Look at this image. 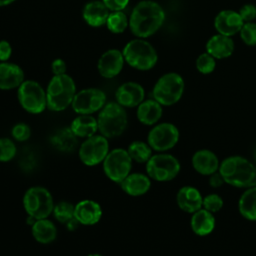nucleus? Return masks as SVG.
I'll use <instances>...</instances> for the list:
<instances>
[{
    "mask_svg": "<svg viewBox=\"0 0 256 256\" xmlns=\"http://www.w3.org/2000/svg\"><path fill=\"white\" fill-rule=\"evenodd\" d=\"M210 180H209V184L214 187V188H218V187H221L223 185V183L225 182L222 175L219 173H213L212 175H210Z\"/></svg>",
    "mask_w": 256,
    "mask_h": 256,
    "instance_id": "42",
    "label": "nucleus"
},
{
    "mask_svg": "<svg viewBox=\"0 0 256 256\" xmlns=\"http://www.w3.org/2000/svg\"><path fill=\"white\" fill-rule=\"evenodd\" d=\"M181 166L177 158L170 154L152 155L146 163L147 175L158 182L173 180L180 172Z\"/></svg>",
    "mask_w": 256,
    "mask_h": 256,
    "instance_id": "8",
    "label": "nucleus"
},
{
    "mask_svg": "<svg viewBox=\"0 0 256 256\" xmlns=\"http://www.w3.org/2000/svg\"><path fill=\"white\" fill-rule=\"evenodd\" d=\"M240 37L242 41L248 46L256 45V23L247 22L244 23L240 30Z\"/></svg>",
    "mask_w": 256,
    "mask_h": 256,
    "instance_id": "35",
    "label": "nucleus"
},
{
    "mask_svg": "<svg viewBox=\"0 0 256 256\" xmlns=\"http://www.w3.org/2000/svg\"><path fill=\"white\" fill-rule=\"evenodd\" d=\"M176 201L181 210L187 213H195L203 206V198L198 189L192 186L182 187L176 196Z\"/></svg>",
    "mask_w": 256,
    "mask_h": 256,
    "instance_id": "18",
    "label": "nucleus"
},
{
    "mask_svg": "<svg viewBox=\"0 0 256 256\" xmlns=\"http://www.w3.org/2000/svg\"><path fill=\"white\" fill-rule=\"evenodd\" d=\"M15 0H0V7L2 6H7L11 3H13Z\"/></svg>",
    "mask_w": 256,
    "mask_h": 256,
    "instance_id": "43",
    "label": "nucleus"
},
{
    "mask_svg": "<svg viewBox=\"0 0 256 256\" xmlns=\"http://www.w3.org/2000/svg\"><path fill=\"white\" fill-rule=\"evenodd\" d=\"M54 199L50 191L41 186L29 188L23 197L26 213L36 220L48 218L54 210Z\"/></svg>",
    "mask_w": 256,
    "mask_h": 256,
    "instance_id": "6",
    "label": "nucleus"
},
{
    "mask_svg": "<svg viewBox=\"0 0 256 256\" xmlns=\"http://www.w3.org/2000/svg\"><path fill=\"white\" fill-rule=\"evenodd\" d=\"M31 231L33 238L41 244L52 243L57 237V228L48 218L36 220Z\"/></svg>",
    "mask_w": 256,
    "mask_h": 256,
    "instance_id": "26",
    "label": "nucleus"
},
{
    "mask_svg": "<svg viewBox=\"0 0 256 256\" xmlns=\"http://www.w3.org/2000/svg\"><path fill=\"white\" fill-rule=\"evenodd\" d=\"M239 212L250 221H256V186L247 189L239 200Z\"/></svg>",
    "mask_w": 256,
    "mask_h": 256,
    "instance_id": "28",
    "label": "nucleus"
},
{
    "mask_svg": "<svg viewBox=\"0 0 256 256\" xmlns=\"http://www.w3.org/2000/svg\"><path fill=\"white\" fill-rule=\"evenodd\" d=\"M70 129L77 138L87 139L97 133L98 122L91 115H79L72 121Z\"/></svg>",
    "mask_w": 256,
    "mask_h": 256,
    "instance_id": "25",
    "label": "nucleus"
},
{
    "mask_svg": "<svg viewBox=\"0 0 256 256\" xmlns=\"http://www.w3.org/2000/svg\"><path fill=\"white\" fill-rule=\"evenodd\" d=\"M152 150L148 143L134 141L129 145L127 152L133 161L137 163H147L152 157Z\"/></svg>",
    "mask_w": 256,
    "mask_h": 256,
    "instance_id": "29",
    "label": "nucleus"
},
{
    "mask_svg": "<svg viewBox=\"0 0 256 256\" xmlns=\"http://www.w3.org/2000/svg\"><path fill=\"white\" fill-rule=\"evenodd\" d=\"M185 83L181 75L171 72L163 75L154 86L153 98L162 106H172L183 96Z\"/></svg>",
    "mask_w": 256,
    "mask_h": 256,
    "instance_id": "7",
    "label": "nucleus"
},
{
    "mask_svg": "<svg viewBox=\"0 0 256 256\" xmlns=\"http://www.w3.org/2000/svg\"><path fill=\"white\" fill-rule=\"evenodd\" d=\"M97 122L100 134L111 139L125 132L128 126V116L125 108L119 103L109 102L100 110Z\"/></svg>",
    "mask_w": 256,
    "mask_h": 256,
    "instance_id": "4",
    "label": "nucleus"
},
{
    "mask_svg": "<svg viewBox=\"0 0 256 256\" xmlns=\"http://www.w3.org/2000/svg\"><path fill=\"white\" fill-rule=\"evenodd\" d=\"M51 67H52V72H53L54 76L66 74L67 66H66V63H65L62 59H56V60H54Z\"/></svg>",
    "mask_w": 256,
    "mask_h": 256,
    "instance_id": "41",
    "label": "nucleus"
},
{
    "mask_svg": "<svg viewBox=\"0 0 256 256\" xmlns=\"http://www.w3.org/2000/svg\"><path fill=\"white\" fill-rule=\"evenodd\" d=\"M192 165L194 169L201 175H212L219 169V160L210 150H199L192 158Z\"/></svg>",
    "mask_w": 256,
    "mask_h": 256,
    "instance_id": "22",
    "label": "nucleus"
},
{
    "mask_svg": "<svg viewBox=\"0 0 256 256\" xmlns=\"http://www.w3.org/2000/svg\"><path fill=\"white\" fill-rule=\"evenodd\" d=\"M76 95L74 80L67 74L54 76L46 90L47 108L55 112H61L72 105Z\"/></svg>",
    "mask_w": 256,
    "mask_h": 256,
    "instance_id": "3",
    "label": "nucleus"
},
{
    "mask_svg": "<svg viewBox=\"0 0 256 256\" xmlns=\"http://www.w3.org/2000/svg\"><path fill=\"white\" fill-rule=\"evenodd\" d=\"M123 56L131 67L142 71L152 69L158 61V55L154 47L142 38L127 43L123 50Z\"/></svg>",
    "mask_w": 256,
    "mask_h": 256,
    "instance_id": "5",
    "label": "nucleus"
},
{
    "mask_svg": "<svg viewBox=\"0 0 256 256\" xmlns=\"http://www.w3.org/2000/svg\"><path fill=\"white\" fill-rule=\"evenodd\" d=\"M165 11L155 1L145 0L138 3L132 11L129 26L132 33L139 38L154 35L164 24Z\"/></svg>",
    "mask_w": 256,
    "mask_h": 256,
    "instance_id": "1",
    "label": "nucleus"
},
{
    "mask_svg": "<svg viewBox=\"0 0 256 256\" xmlns=\"http://www.w3.org/2000/svg\"><path fill=\"white\" fill-rule=\"evenodd\" d=\"M106 25L112 33L121 34L126 30L129 25V21L122 11H116L109 15Z\"/></svg>",
    "mask_w": 256,
    "mask_h": 256,
    "instance_id": "31",
    "label": "nucleus"
},
{
    "mask_svg": "<svg viewBox=\"0 0 256 256\" xmlns=\"http://www.w3.org/2000/svg\"><path fill=\"white\" fill-rule=\"evenodd\" d=\"M12 54V47L9 42L3 40L0 41V61H7Z\"/></svg>",
    "mask_w": 256,
    "mask_h": 256,
    "instance_id": "40",
    "label": "nucleus"
},
{
    "mask_svg": "<svg viewBox=\"0 0 256 256\" xmlns=\"http://www.w3.org/2000/svg\"><path fill=\"white\" fill-rule=\"evenodd\" d=\"M235 49L234 41L231 37L222 34L212 36L206 44V52L215 59H226L232 56Z\"/></svg>",
    "mask_w": 256,
    "mask_h": 256,
    "instance_id": "20",
    "label": "nucleus"
},
{
    "mask_svg": "<svg viewBox=\"0 0 256 256\" xmlns=\"http://www.w3.org/2000/svg\"><path fill=\"white\" fill-rule=\"evenodd\" d=\"M224 205L222 198L217 194H210L203 198V207L211 213L219 212Z\"/></svg>",
    "mask_w": 256,
    "mask_h": 256,
    "instance_id": "36",
    "label": "nucleus"
},
{
    "mask_svg": "<svg viewBox=\"0 0 256 256\" xmlns=\"http://www.w3.org/2000/svg\"><path fill=\"white\" fill-rule=\"evenodd\" d=\"M122 190L133 197L146 194L151 188V178L142 173H130L121 183Z\"/></svg>",
    "mask_w": 256,
    "mask_h": 256,
    "instance_id": "21",
    "label": "nucleus"
},
{
    "mask_svg": "<svg viewBox=\"0 0 256 256\" xmlns=\"http://www.w3.org/2000/svg\"><path fill=\"white\" fill-rule=\"evenodd\" d=\"M17 147L9 138H0V162L6 163L15 158Z\"/></svg>",
    "mask_w": 256,
    "mask_h": 256,
    "instance_id": "33",
    "label": "nucleus"
},
{
    "mask_svg": "<svg viewBox=\"0 0 256 256\" xmlns=\"http://www.w3.org/2000/svg\"><path fill=\"white\" fill-rule=\"evenodd\" d=\"M145 98L144 88L135 82H127L116 91V100L124 108L138 107Z\"/></svg>",
    "mask_w": 256,
    "mask_h": 256,
    "instance_id": "15",
    "label": "nucleus"
},
{
    "mask_svg": "<svg viewBox=\"0 0 256 256\" xmlns=\"http://www.w3.org/2000/svg\"><path fill=\"white\" fill-rule=\"evenodd\" d=\"M191 228L198 236L209 235L215 228V218L213 214L206 209H200L193 213Z\"/></svg>",
    "mask_w": 256,
    "mask_h": 256,
    "instance_id": "27",
    "label": "nucleus"
},
{
    "mask_svg": "<svg viewBox=\"0 0 256 256\" xmlns=\"http://www.w3.org/2000/svg\"><path fill=\"white\" fill-rule=\"evenodd\" d=\"M224 181L238 188L256 186V167L241 156L226 158L219 167Z\"/></svg>",
    "mask_w": 256,
    "mask_h": 256,
    "instance_id": "2",
    "label": "nucleus"
},
{
    "mask_svg": "<svg viewBox=\"0 0 256 256\" xmlns=\"http://www.w3.org/2000/svg\"><path fill=\"white\" fill-rule=\"evenodd\" d=\"M53 144L57 149L64 152H69L74 150L75 146L77 145V137L73 134L70 128L63 129L53 137Z\"/></svg>",
    "mask_w": 256,
    "mask_h": 256,
    "instance_id": "30",
    "label": "nucleus"
},
{
    "mask_svg": "<svg viewBox=\"0 0 256 256\" xmlns=\"http://www.w3.org/2000/svg\"><path fill=\"white\" fill-rule=\"evenodd\" d=\"M196 68L201 74H211L216 68V59L207 52L203 53L196 60Z\"/></svg>",
    "mask_w": 256,
    "mask_h": 256,
    "instance_id": "34",
    "label": "nucleus"
},
{
    "mask_svg": "<svg viewBox=\"0 0 256 256\" xmlns=\"http://www.w3.org/2000/svg\"><path fill=\"white\" fill-rule=\"evenodd\" d=\"M11 134L14 140L18 142H25L31 136V128L25 123H18L13 126Z\"/></svg>",
    "mask_w": 256,
    "mask_h": 256,
    "instance_id": "37",
    "label": "nucleus"
},
{
    "mask_svg": "<svg viewBox=\"0 0 256 256\" xmlns=\"http://www.w3.org/2000/svg\"><path fill=\"white\" fill-rule=\"evenodd\" d=\"M124 60L123 53L119 50H108L98 61V71L104 78H114L122 71Z\"/></svg>",
    "mask_w": 256,
    "mask_h": 256,
    "instance_id": "17",
    "label": "nucleus"
},
{
    "mask_svg": "<svg viewBox=\"0 0 256 256\" xmlns=\"http://www.w3.org/2000/svg\"><path fill=\"white\" fill-rule=\"evenodd\" d=\"M106 104L105 93L97 88H88L76 93L72 108L79 115H91L100 111Z\"/></svg>",
    "mask_w": 256,
    "mask_h": 256,
    "instance_id": "12",
    "label": "nucleus"
},
{
    "mask_svg": "<svg viewBox=\"0 0 256 256\" xmlns=\"http://www.w3.org/2000/svg\"><path fill=\"white\" fill-rule=\"evenodd\" d=\"M109 9L101 1H92L85 5L83 18L89 26L101 27L106 24L109 17Z\"/></svg>",
    "mask_w": 256,
    "mask_h": 256,
    "instance_id": "23",
    "label": "nucleus"
},
{
    "mask_svg": "<svg viewBox=\"0 0 256 256\" xmlns=\"http://www.w3.org/2000/svg\"><path fill=\"white\" fill-rule=\"evenodd\" d=\"M110 152L108 138L95 134L87 138L79 148V158L81 162L89 167L97 166L105 160Z\"/></svg>",
    "mask_w": 256,
    "mask_h": 256,
    "instance_id": "11",
    "label": "nucleus"
},
{
    "mask_svg": "<svg viewBox=\"0 0 256 256\" xmlns=\"http://www.w3.org/2000/svg\"><path fill=\"white\" fill-rule=\"evenodd\" d=\"M74 211L75 206L69 202L62 201L54 206L53 215L57 221L62 224H67L72 219H74Z\"/></svg>",
    "mask_w": 256,
    "mask_h": 256,
    "instance_id": "32",
    "label": "nucleus"
},
{
    "mask_svg": "<svg viewBox=\"0 0 256 256\" xmlns=\"http://www.w3.org/2000/svg\"><path fill=\"white\" fill-rule=\"evenodd\" d=\"M132 162L127 150L116 148L110 151L103 161V171L108 179L120 184L131 173Z\"/></svg>",
    "mask_w": 256,
    "mask_h": 256,
    "instance_id": "10",
    "label": "nucleus"
},
{
    "mask_svg": "<svg viewBox=\"0 0 256 256\" xmlns=\"http://www.w3.org/2000/svg\"><path fill=\"white\" fill-rule=\"evenodd\" d=\"M244 25L239 12L233 10H223L218 13L214 20V27L218 34L225 36H234L240 33Z\"/></svg>",
    "mask_w": 256,
    "mask_h": 256,
    "instance_id": "14",
    "label": "nucleus"
},
{
    "mask_svg": "<svg viewBox=\"0 0 256 256\" xmlns=\"http://www.w3.org/2000/svg\"><path fill=\"white\" fill-rule=\"evenodd\" d=\"M238 12L244 23L253 22L256 19V6L253 4L244 5Z\"/></svg>",
    "mask_w": 256,
    "mask_h": 256,
    "instance_id": "38",
    "label": "nucleus"
},
{
    "mask_svg": "<svg viewBox=\"0 0 256 256\" xmlns=\"http://www.w3.org/2000/svg\"><path fill=\"white\" fill-rule=\"evenodd\" d=\"M162 105L155 99L143 101L137 108V118L143 125L153 126L162 117Z\"/></svg>",
    "mask_w": 256,
    "mask_h": 256,
    "instance_id": "24",
    "label": "nucleus"
},
{
    "mask_svg": "<svg viewBox=\"0 0 256 256\" xmlns=\"http://www.w3.org/2000/svg\"><path fill=\"white\" fill-rule=\"evenodd\" d=\"M24 82L22 68L14 63H0V90H11L19 88Z\"/></svg>",
    "mask_w": 256,
    "mask_h": 256,
    "instance_id": "19",
    "label": "nucleus"
},
{
    "mask_svg": "<svg viewBox=\"0 0 256 256\" xmlns=\"http://www.w3.org/2000/svg\"><path fill=\"white\" fill-rule=\"evenodd\" d=\"M179 130L171 123H161L152 128L148 134V144L158 152L172 149L179 140Z\"/></svg>",
    "mask_w": 256,
    "mask_h": 256,
    "instance_id": "13",
    "label": "nucleus"
},
{
    "mask_svg": "<svg viewBox=\"0 0 256 256\" xmlns=\"http://www.w3.org/2000/svg\"><path fill=\"white\" fill-rule=\"evenodd\" d=\"M87 256H103V255H100V254H97V253H93V254H89Z\"/></svg>",
    "mask_w": 256,
    "mask_h": 256,
    "instance_id": "44",
    "label": "nucleus"
},
{
    "mask_svg": "<svg viewBox=\"0 0 256 256\" xmlns=\"http://www.w3.org/2000/svg\"><path fill=\"white\" fill-rule=\"evenodd\" d=\"M102 215V208L96 201L82 200L75 205L74 217L81 225H95L101 220Z\"/></svg>",
    "mask_w": 256,
    "mask_h": 256,
    "instance_id": "16",
    "label": "nucleus"
},
{
    "mask_svg": "<svg viewBox=\"0 0 256 256\" xmlns=\"http://www.w3.org/2000/svg\"><path fill=\"white\" fill-rule=\"evenodd\" d=\"M130 0H103L102 2L106 5V7L113 12L122 11L127 7Z\"/></svg>",
    "mask_w": 256,
    "mask_h": 256,
    "instance_id": "39",
    "label": "nucleus"
},
{
    "mask_svg": "<svg viewBox=\"0 0 256 256\" xmlns=\"http://www.w3.org/2000/svg\"><path fill=\"white\" fill-rule=\"evenodd\" d=\"M18 100L22 108L31 114H40L47 108L46 91L32 80L24 81L19 86Z\"/></svg>",
    "mask_w": 256,
    "mask_h": 256,
    "instance_id": "9",
    "label": "nucleus"
}]
</instances>
